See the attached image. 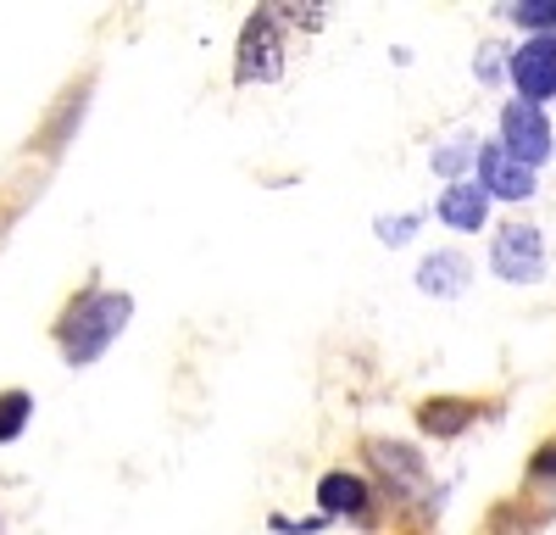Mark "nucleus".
<instances>
[{"label":"nucleus","instance_id":"obj_1","mask_svg":"<svg viewBox=\"0 0 556 535\" xmlns=\"http://www.w3.org/2000/svg\"><path fill=\"white\" fill-rule=\"evenodd\" d=\"M134 319V301L117 296V290H101V296H89L67 312V324H62V351H67V363L73 369H89L96 357L123 335V324Z\"/></svg>","mask_w":556,"mask_h":535},{"label":"nucleus","instance_id":"obj_2","mask_svg":"<svg viewBox=\"0 0 556 535\" xmlns=\"http://www.w3.org/2000/svg\"><path fill=\"white\" fill-rule=\"evenodd\" d=\"M490 268L506 285H534L545 274V240H540L534 223H506L490 246Z\"/></svg>","mask_w":556,"mask_h":535},{"label":"nucleus","instance_id":"obj_3","mask_svg":"<svg viewBox=\"0 0 556 535\" xmlns=\"http://www.w3.org/2000/svg\"><path fill=\"white\" fill-rule=\"evenodd\" d=\"M285 73V45H278V28L267 12H256L240 34V62H235V78L240 84H273Z\"/></svg>","mask_w":556,"mask_h":535},{"label":"nucleus","instance_id":"obj_4","mask_svg":"<svg viewBox=\"0 0 556 535\" xmlns=\"http://www.w3.org/2000/svg\"><path fill=\"white\" fill-rule=\"evenodd\" d=\"M501 146L513 151L523 167H540L551 157V123H545V112L529 107V101H513L501 112Z\"/></svg>","mask_w":556,"mask_h":535},{"label":"nucleus","instance_id":"obj_5","mask_svg":"<svg viewBox=\"0 0 556 535\" xmlns=\"http://www.w3.org/2000/svg\"><path fill=\"white\" fill-rule=\"evenodd\" d=\"M513 78H518L529 107H540L545 96H556V34L523 39V51L513 57Z\"/></svg>","mask_w":556,"mask_h":535},{"label":"nucleus","instance_id":"obj_6","mask_svg":"<svg viewBox=\"0 0 556 535\" xmlns=\"http://www.w3.org/2000/svg\"><path fill=\"white\" fill-rule=\"evenodd\" d=\"M479 185H484V196H501V201H529L534 196V167H523L506 146H484L479 151Z\"/></svg>","mask_w":556,"mask_h":535},{"label":"nucleus","instance_id":"obj_7","mask_svg":"<svg viewBox=\"0 0 556 535\" xmlns=\"http://www.w3.org/2000/svg\"><path fill=\"white\" fill-rule=\"evenodd\" d=\"M440 217L451 223V229H484V217H490L484 185H468V178L445 185V190H440Z\"/></svg>","mask_w":556,"mask_h":535},{"label":"nucleus","instance_id":"obj_8","mask_svg":"<svg viewBox=\"0 0 556 535\" xmlns=\"http://www.w3.org/2000/svg\"><path fill=\"white\" fill-rule=\"evenodd\" d=\"M468 274H473V268H468L462 251H434L424 268H417V285H424L429 296H462V290H468Z\"/></svg>","mask_w":556,"mask_h":535},{"label":"nucleus","instance_id":"obj_9","mask_svg":"<svg viewBox=\"0 0 556 535\" xmlns=\"http://www.w3.org/2000/svg\"><path fill=\"white\" fill-rule=\"evenodd\" d=\"M317 502H323V513H351V519H362L367 513V485L356 480V474H345V469H334V474H323L317 480Z\"/></svg>","mask_w":556,"mask_h":535},{"label":"nucleus","instance_id":"obj_10","mask_svg":"<svg viewBox=\"0 0 556 535\" xmlns=\"http://www.w3.org/2000/svg\"><path fill=\"white\" fill-rule=\"evenodd\" d=\"M417 424H424L429 435H462L473 424V401H456V396L424 401V408H417Z\"/></svg>","mask_w":556,"mask_h":535},{"label":"nucleus","instance_id":"obj_11","mask_svg":"<svg viewBox=\"0 0 556 535\" xmlns=\"http://www.w3.org/2000/svg\"><path fill=\"white\" fill-rule=\"evenodd\" d=\"M28 413H34V401H28L23 390H7V396H0V440H17L23 424H28Z\"/></svg>","mask_w":556,"mask_h":535},{"label":"nucleus","instance_id":"obj_12","mask_svg":"<svg viewBox=\"0 0 556 535\" xmlns=\"http://www.w3.org/2000/svg\"><path fill=\"white\" fill-rule=\"evenodd\" d=\"M374 458H379V469L395 474V480H417V474H424V463H417L406 446H390V440H374Z\"/></svg>","mask_w":556,"mask_h":535},{"label":"nucleus","instance_id":"obj_13","mask_svg":"<svg viewBox=\"0 0 556 535\" xmlns=\"http://www.w3.org/2000/svg\"><path fill=\"white\" fill-rule=\"evenodd\" d=\"M513 17H518L523 28L551 34V28H556V0H523V7H513Z\"/></svg>","mask_w":556,"mask_h":535},{"label":"nucleus","instance_id":"obj_14","mask_svg":"<svg viewBox=\"0 0 556 535\" xmlns=\"http://www.w3.org/2000/svg\"><path fill=\"white\" fill-rule=\"evenodd\" d=\"M540 480H556V446H545V452H534V463H529Z\"/></svg>","mask_w":556,"mask_h":535},{"label":"nucleus","instance_id":"obj_15","mask_svg":"<svg viewBox=\"0 0 556 535\" xmlns=\"http://www.w3.org/2000/svg\"><path fill=\"white\" fill-rule=\"evenodd\" d=\"M406 229H412V217H395V223L384 217V223H379V235H384L390 246H401V240H406Z\"/></svg>","mask_w":556,"mask_h":535}]
</instances>
